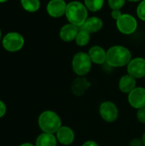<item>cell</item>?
<instances>
[{
	"label": "cell",
	"mask_w": 145,
	"mask_h": 146,
	"mask_svg": "<svg viewBox=\"0 0 145 146\" xmlns=\"http://www.w3.org/2000/svg\"><path fill=\"white\" fill-rule=\"evenodd\" d=\"M131 51L122 45H115L107 50L106 62L113 68H121L127 66L132 60Z\"/></svg>",
	"instance_id": "6da1fadb"
},
{
	"label": "cell",
	"mask_w": 145,
	"mask_h": 146,
	"mask_svg": "<svg viewBox=\"0 0 145 146\" xmlns=\"http://www.w3.org/2000/svg\"><path fill=\"white\" fill-rule=\"evenodd\" d=\"M65 15L69 23L81 27L88 18V9L84 3L79 1H72L67 5Z\"/></svg>",
	"instance_id": "7a4b0ae2"
},
{
	"label": "cell",
	"mask_w": 145,
	"mask_h": 146,
	"mask_svg": "<svg viewBox=\"0 0 145 146\" xmlns=\"http://www.w3.org/2000/svg\"><path fill=\"white\" fill-rule=\"evenodd\" d=\"M38 126L44 133L54 134L62 127V120L56 112L45 110L38 117Z\"/></svg>",
	"instance_id": "3957f363"
},
{
	"label": "cell",
	"mask_w": 145,
	"mask_h": 146,
	"mask_svg": "<svg viewBox=\"0 0 145 146\" xmlns=\"http://www.w3.org/2000/svg\"><path fill=\"white\" fill-rule=\"evenodd\" d=\"M91 65L92 62L88 53L78 52L73 57L72 68L78 76H85L91 71Z\"/></svg>",
	"instance_id": "277c9868"
},
{
	"label": "cell",
	"mask_w": 145,
	"mask_h": 146,
	"mask_svg": "<svg viewBox=\"0 0 145 146\" xmlns=\"http://www.w3.org/2000/svg\"><path fill=\"white\" fill-rule=\"evenodd\" d=\"M25 40L21 34L16 32L8 33L2 40L3 48L9 52H15L20 50L24 45Z\"/></svg>",
	"instance_id": "5b68a950"
},
{
	"label": "cell",
	"mask_w": 145,
	"mask_h": 146,
	"mask_svg": "<svg viewBox=\"0 0 145 146\" xmlns=\"http://www.w3.org/2000/svg\"><path fill=\"white\" fill-rule=\"evenodd\" d=\"M116 27L120 33L125 35H131L136 32L138 28V21L132 15L123 14L116 21Z\"/></svg>",
	"instance_id": "8992f818"
},
{
	"label": "cell",
	"mask_w": 145,
	"mask_h": 146,
	"mask_svg": "<svg viewBox=\"0 0 145 146\" xmlns=\"http://www.w3.org/2000/svg\"><path fill=\"white\" fill-rule=\"evenodd\" d=\"M99 114L102 119L107 122H114L118 119L119 110L115 104L110 101H105L99 106Z\"/></svg>",
	"instance_id": "52a82bcc"
},
{
	"label": "cell",
	"mask_w": 145,
	"mask_h": 146,
	"mask_svg": "<svg viewBox=\"0 0 145 146\" xmlns=\"http://www.w3.org/2000/svg\"><path fill=\"white\" fill-rule=\"evenodd\" d=\"M127 74L135 79L145 77V59L143 57L132 58L127 64Z\"/></svg>",
	"instance_id": "ba28073f"
},
{
	"label": "cell",
	"mask_w": 145,
	"mask_h": 146,
	"mask_svg": "<svg viewBox=\"0 0 145 146\" xmlns=\"http://www.w3.org/2000/svg\"><path fill=\"white\" fill-rule=\"evenodd\" d=\"M129 104L137 110L145 107V89L144 87H136L128 93Z\"/></svg>",
	"instance_id": "9c48e42d"
},
{
	"label": "cell",
	"mask_w": 145,
	"mask_h": 146,
	"mask_svg": "<svg viewBox=\"0 0 145 146\" xmlns=\"http://www.w3.org/2000/svg\"><path fill=\"white\" fill-rule=\"evenodd\" d=\"M67 5L64 0H50L46 7L47 13L51 17L59 18L66 14Z\"/></svg>",
	"instance_id": "30bf717a"
},
{
	"label": "cell",
	"mask_w": 145,
	"mask_h": 146,
	"mask_svg": "<svg viewBox=\"0 0 145 146\" xmlns=\"http://www.w3.org/2000/svg\"><path fill=\"white\" fill-rule=\"evenodd\" d=\"M90 87L91 82L86 78H85V76H79L78 78L74 79L71 85L72 92L77 97L84 95Z\"/></svg>",
	"instance_id": "8fae6325"
},
{
	"label": "cell",
	"mask_w": 145,
	"mask_h": 146,
	"mask_svg": "<svg viewBox=\"0 0 145 146\" xmlns=\"http://www.w3.org/2000/svg\"><path fill=\"white\" fill-rule=\"evenodd\" d=\"M57 141L63 145H70L73 143L75 134L72 128L67 126H62L59 130L56 133Z\"/></svg>",
	"instance_id": "7c38bea8"
},
{
	"label": "cell",
	"mask_w": 145,
	"mask_h": 146,
	"mask_svg": "<svg viewBox=\"0 0 145 146\" xmlns=\"http://www.w3.org/2000/svg\"><path fill=\"white\" fill-rule=\"evenodd\" d=\"M79 31V29L78 27H76L71 23H68V24L64 25L61 28L59 35H60V38L62 41L72 42V41L75 40Z\"/></svg>",
	"instance_id": "4fadbf2b"
},
{
	"label": "cell",
	"mask_w": 145,
	"mask_h": 146,
	"mask_svg": "<svg viewBox=\"0 0 145 146\" xmlns=\"http://www.w3.org/2000/svg\"><path fill=\"white\" fill-rule=\"evenodd\" d=\"M88 55H89L92 63L101 65V64H103L106 62L107 51H105V50L103 48H102L101 46H98V45L92 46L89 50Z\"/></svg>",
	"instance_id": "5bb4252c"
},
{
	"label": "cell",
	"mask_w": 145,
	"mask_h": 146,
	"mask_svg": "<svg viewBox=\"0 0 145 146\" xmlns=\"http://www.w3.org/2000/svg\"><path fill=\"white\" fill-rule=\"evenodd\" d=\"M103 22L99 17L91 16V17H88L85 22L83 24V26L79 28L85 30L90 33H94L100 31L103 28Z\"/></svg>",
	"instance_id": "9a60e30c"
},
{
	"label": "cell",
	"mask_w": 145,
	"mask_h": 146,
	"mask_svg": "<svg viewBox=\"0 0 145 146\" xmlns=\"http://www.w3.org/2000/svg\"><path fill=\"white\" fill-rule=\"evenodd\" d=\"M119 88L123 93H130L134 88H136V79L128 74L123 75L119 80Z\"/></svg>",
	"instance_id": "2e32d148"
},
{
	"label": "cell",
	"mask_w": 145,
	"mask_h": 146,
	"mask_svg": "<svg viewBox=\"0 0 145 146\" xmlns=\"http://www.w3.org/2000/svg\"><path fill=\"white\" fill-rule=\"evenodd\" d=\"M56 137L52 133H43L36 139V146H56Z\"/></svg>",
	"instance_id": "e0dca14e"
},
{
	"label": "cell",
	"mask_w": 145,
	"mask_h": 146,
	"mask_svg": "<svg viewBox=\"0 0 145 146\" xmlns=\"http://www.w3.org/2000/svg\"><path fill=\"white\" fill-rule=\"evenodd\" d=\"M21 4L26 11L30 13L36 12L40 8L39 0H21Z\"/></svg>",
	"instance_id": "ac0fdd59"
},
{
	"label": "cell",
	"mask_w": 145,
	"mask_h": 146,
	"mask_svg": "<svg viewBox=\"0 0 145 146\" xmlns=\"http://www.w3.org/2000/svg\"><path fill=\"white\" fill-rule=\"evenodd\" d=\"M90 40H91V33L80 28L74 41L79 46H85L89 44Z\"/></svg>",
	"instance_id": "d6986e66"
},
{
	"label": "cell",
	"mask_w": 145,
	"mask_h": 146,
	"mask_svg": "<svg viewBox=\"0 0 145 146\" xmlns=\"http://www.w3.org/2000/svg\"><path fill=\"white\" fill-rule=\"evenodd\" d=\"M84 2L87 9L92 12L99 11L104 3V0H84Z\"/></svg>",
	"instance_id": "ffe728a7"
},
{
	"label": "cell",
	"mask_w": 145,
	"mask_h": 146,
	"mask_svg": "<svg viewBox=\"0 0 145 146\" xmlns=\"http://www.w3.org/2000/svg\"><path fill=\"white\" fill-rule=\"evenodd\" d=\"M126 0H108L109 6L112 10L114 9H121L124 4L126 3Z\"/></svg>",
	"instance_id": "44dd1931"
},
{
	"label": "cell",
	"mask_w": 145,
	"mask_h": 146,
	"mask_svg": "<svg viewBox=\"0 0 145 146\" xmlns=\"http://www.w3.org/2000/svg\"><path fill=\"white\" fill-rule=\"evenodd\" d=\"M137 15L141 21H145V0L141 1L138 4L137 8Z\"/></svg>",
	"instance_id": "7402d4cb"
},
{
	"label": "cell",
	"mask_w": 145,
	"mask_h": 146,
	"mask_svg": "<svg viewBox=\"0 0 145 146\" xmlns=\"http://www.w3.org/2000/svg\"><path fill=\"white\" fill-rule=\"evenodd\" d=\"M137 118L138 121H140L141 123H145V107L138 110Z\"/></svg>",
	"instance_id": "603a6c76"
},
{
	"label": "cell",
	"mask_w": 145,
	"mask_h": 146,
	"mask_svg": "<svg viewBox=\"0 0 145 146\" xmlns=\"http://www.w3.org/2000/svg\"><path fill=\"white\" fill-rule=\"evenodd\" d=\"M123 14L121 13V9H114L112 10V13H111V16L113 19H115V21H117Z\"/></svg>",
	"instance_id": "cb8c5ba5"
},
{
	"label": "cell",
	"mask_w": 145,
	"mask_h": 146,
	"mask_svg": "<svg viewBox=\"0 0 145 146\" xmlns=\"http://www.w3.org/2000/svg\"><path fill=\"white\" fill-rule=\"evenodd\" d=\"M129 146H144L141 139H133L131 140Z\"/></svg>",
	"instance_id": "d4e9b609"
},
{
	"label": "cell",
	"mask_w": 145,
	"mask_h": 146,
	"mask_svg": "<svg viewBox=\"0 0 145 146\" xmlns=\"http://www.w3.org/2000/svg\"><path fill=\"white\" fill-rule=\"evenodd\" d=\"M6 113V106L5 104L0 100V118L3 117Z\"/></svg>",
	"instance_id": "484cf974"
},
{
	"label": "cell",
	"mask_w": 145,
	"mask_h": 146,
	"mask_svg": "<svg viewBox=\"0 0 145 146\" xmlns=\"http://www.w3.org/2000/svg\"><path fill=\"white\" fill-rule=\"evenodd\" d=\"M81 146H99L98 145V144L97 143V142H95V141H93V140H88V141H86V142H85L83 145Z\"/></svg>",
	"instance_id": "4316f807"
},
{
	"label": "cell",
	"mask_w": 145,
	"mask_h": 146,
	"mask_svg": "<svg viewBox=\"0 0 145 146\" xmlns=\"http://www.w3.org/2000/svg\"><path fill=\"white\" fill-rule=\"evenodd\" d=\"M20 146H34V145H32V144H30V143H25V144L21 145Z\"/></svg>",
	"instance_id": "83f0119b"
},
{
	"label": "cell",
	"mask_w": 145,
	"mask_h": 146,
	"mask_svg": "<svg viewBox=\"0 0 145 146\" xmlns=\"http://www.w3.org/2000/svg\"><path fill=\"white\" fill-rule=\"evenodd\" d=\"M142 141H143V144H144V145L145 146V133L143 134V136H142Z\"/></svg>",
	"instance_id": "f1b7e54d"
},
{
	"label": "cell",
	"mask_w": 145,
	"mask_h": 146,
	"mask_svg": "<svg viewBox=\"0 0 145 146\" xmlns=\"http://www.w3.org/2000/svg\"><path fill=\"white\" fill-rule=\"evenodd\" d=\"M126 1L132 2V3H136V2H141V1H143V0H126Z\"/></svg>",
	"instance_id": "f546056e"
},
{
	"label": "cell",
	"mask_w": 145,
	"mask_h": 146,
	"mask_svg": "<svg viewBox=\"0 0 145 146\" xmlns=\"http://www.w3.org/2000/svg\"><path fill=\"white\" fill-rule=\"evenodd\" d=\"M8 0H0V3H5V2H7Z\"/></svg>",
	"instance_id": "4dcf8cb0"
},
{
	"label": "cell",
	"mask_w": 145,
	"mask_h": 146,
	"mask_svg": "<svg viewBox=\"0 0 145 146\" xmlns=\"http://www.w3.org/2000/svg\"><path fill=\"white\" fill-rule=\"evenodd\" d=\"M1 33H1V29H0V40H1Z\"/></svg>",
	"instance_id": "1f68e13d"
}]
</instances>
